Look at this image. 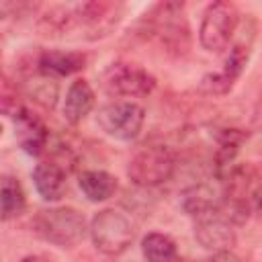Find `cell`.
Segmentation results:
<instances>
[{
    "mask_svg": "<svg viewBox=\"0 0 262 262\" xmlns=\"http://www.w3.org/2000/svg\"><path fill=\"white\" fill-rule=\"evenodd\" d=\"M33 229L45 242L59 246V248H70V246H76L84 237L86 219L80 211L72 207L41 209L33 217Z\"/></svg>",
    "mask_w": 262,
    "mask_h": 262,
    "instance_id": "6da1fadb",
    "label": "cell"
},
{
    "mask_svg": "<svg viewBox=\"0 0 262 262\" xmlns=\"http://www.w3.org/2000/svg\"><path fill=\"white\" fill-rule=\"evenodd\" d=\"M156 37L160 45L168 53L180 55L190 45V33L188 25L182 16V4L178 2H164L154 6V10L147 16L145 37Z\"/></svg>",
    "mask_w": 262,
    "mask_h": 262,
    "instance_id": "7a4b0ae2",
    "label": "cell"
},
{
    "mask_svg": "<svg viewBox=\"0 0 262 262\" xmlns=\"http://www.w3.org/2000/svg\"><path fill=\"white\" fill-rule=\"evenodd\" d=\"M90 237L98 252L106 256H119L131 246L135 231L123 213L115 209H102L90 221Z\"/></svg>",
    "mask_w": 262,
    "mask_h": 262,
    "instance_id": "3957f363",
    "label": "cell"
},
{
    "mask_svg": "<svg viewBox=\"0 0 262 262\" xmlns=\"http://www.w3.org/2000/svg\"><path fill=\"white\" fill-rule=\"evenodd\" d=\"M176 170V158L166 145H147L139 149L127 166V176L133 184L149 188L172 178Z\"/></svg>",
    "mask_w": 262,
    "mask_h": 262,
    "instance_id": "277c9868",
    "label": "cell"
},
{
    "mask_svg": "<svg viewBox=\"0 0 262 262\" xmlns=\"http://www.w3.org/2000/svg\"><path fill=\"white\" fill-rule=\"evenodd\" d=\"M237 23H239V12H237L235 4H231V2L209 4L203 14L201 29H199L201 45L211 53L225 51L235 35Z\"/></svg>",
    "mask_w": 262,
    "mask_h": 262,
    "instance_id": "5b68a950",
    "label": "cell"
},
{
    "mask_svg": "<svg viewBox=\"0 0 262 262\" xmlns=\"http://www.w3.org/2000/svg\"><path fill=\"white\" fill-rule=\"evenodd\" d=\"M145 121V111L137 102H113L98 111V127L121 141H131L139 135Z\"/></svg>",
    "mask_w": 262,
    "mask_h": 262,
    "instance_id": "8992f818",
    "label": "cell"
},
{
    "mask_svg": "<svg viewBox=\"0 0 262 262\" xmlns=\"http://www.w3.org/2000/svg\"><path fill=\"white\" fill-rule=\"evenodd\" d=\"M74 29H84L88 39H98L108 35L123 14V4L119 2H82L70 6Z\"/></svg>",
    "mask_w": 262,
    "mask_h": 262,
    "instance_id": "52a82bcc",
    "label": "cell"
},
{
    "mask_svg": "<svg viewBox=\"0 0 262 262\" xmlns=\"http://www.w3.org/2000/svg\"><path fill=\"white\" fill-rule=\"evenodd\" d=\"M102 88L111 96H147L156 88V78L135 63H113L102 74Z\"/></svg>",
    "mask_w": 262,
    "mask_h": 262,
    "instance_id": "ba28073f",
    "label": "cell"
},
{
    "mask_svg": "<svg viewBox=\"0 0 262 262\" xmlns=\"http://www.w3.org/2000/svg\"><path fill=\"white\" fill-rule=\"evenodd\" d=\"M194 237L205 250H211L213 254L227 252L235 244V231L219 211L194 219Z\"/></svg>",
    "mask_w": 262,
    "mask_h": 262,
    "instance_id": "9c48e42d",
    "label": "cell"
},
{
    "mask_svg": "<svg viewBox=\"0 0 262 262\" xmlns=\"http://www.w3.org/2000/svg\"><path fill=\"white\" fill-rule=\"evenodd\" d=\"M248 55H250V49L244 47V45H233L231 51H229V57L225 59L223 68L215 74H207L203 76L201 80V90L207 92V94H227L233 84L237 82V78L242 76L246 63H248Z\"/></svg>",
    "mask_w": 262,
    "mask_h": 262,
    "instance_id": "30bf717a",
    "label": "cell"
},
{
    "mask_svg": "<svg viewBox=\"0 0 262 262\" xmlns=\"http://www.w3.org/2000/svg\"><path fill=\"white\" fill-rule=\"evenodd\" d=\"M12 119H14L18 145L29 156H39L47 147V139H49V129L45 127V123L23 106L12 115Z\"/></svg>",
    "mask_w": 262,
    "mask_h": 262,
    "instance_id": "8fae6325",
    "label": "cell"
},
{
    "mask_svg": "<svg viewBox=\"0 0 262 262\" xmlns=\"http://www.w3.org/2000/svg\"><path fill=\"white\" fill-rule=\"evenodd\" d=\"M86 68V55L80 51L49 49L37 57V70L43 76H70Z\"/></svg>",
    "mask_w": 262,
    "mask_h": 262,
    "instance_id": "7c38bea8",
    "label": "cell"
},
{
    "mask_svg": "<svg viewBox=\"0 0 262 262\" xmlns=\"http://www.w3.org/2000/svg\"><path fill=\"white\" fill-rule=\"evenodd\" d=\"M33 182L43 201H59L66 194V170L57 162H41L33 170Z\"/></svg>",
    "mask_w": 262,
    "mask_h": 262,
    "instance_id": "4fadbf2b",
    "label": "cell"
},
{
    "mask_svg": "<svg viewBox=\"0 0 262 262\" xmlns=\"http://www.w3.org/2000/svg\"><path fill=\"white\" fill-rule=\"evenodd\" d=\"M94 106V90L86 80H74L66 92L63 119L70 125H78Z\"/></svg>",
    "mask_w": 262,
    "mask_h": 262,
    "instance_id": "5bb4252c",
    "label": "cell"
},
{
    "mask_svg": "<svg viewBox=\"0 0 262 262\" xmlns=\"http://www.w3.org/2000/svg\"><path fill=\"white\" fill-rule=\"evenodd\" d=\"M82 192L86 194L88 201L92 203H100V201H106L115 194L117 190V178L104 170H86L80 174V180H78Z\"/></svg>",
    "mask_w": 262,
    "mask_h": 262,
    "instance_id": "9a60e30c",
    "label": "cell"
},
{
    "mask_svg": "<svg viewBox=\"0 0 262 262\" xmlns=\"http://www.w3.org/2000/svg\"><path fill=\"white\" fill-rule=\"evenodd\" d=\"M219 205H221V196H217L215 190L209 188L207 184H196L182 192V209L194 219L219 211Z\"/></svg>",
    "mask_w": 262,
    "mask_h": 262,
    "instance_id": "2e32d148",
    "label": "cell"
},
{
    "mask_svg": "<svg viewBox=\"0 0 262 262\" xmlns=\"http://www.w3.org/2000/svg\"><path fill=\"white\" fill-rule=\"evenodd\" d=\"M141 254L147 262H178L174 239L158 231H151L141 239Z\"/></svg>",
    "mask_w": 262,
    "mask_h": 262,
    "instance_id": "e0dca14e",
    "label": "cell"
},
{
    "mask_svg": "<svg viewBox=\"0 0 262 262\" xmlns=\"http://www.w3.org/2000/svg\"><path fill=\"white\" fill-rule=\"evenodd\" d=\"M0 203H2V219L8 221L16 215H20L27 207V196H25V190L20 186V182L14 178V176H2V196H0Z\"/></svg>",
    "mask_w": 262,
    "mask_h": 262,
    "instance_id": "ac0fdd59",
    "label": "cell"
},
{
    "mask_svg": "<svg viewBox=\"0 0 262 262\" xmlns=\"http://www.w3.org/2000/svg\"><path fill=\"white\" fill-rule=\"evenodd\" d=\"M33 98L37 102H41L45 108H53L55 100H57V86L51 80H37L33 82Z\"/></svg>",
    "mask_w": 262,
    "mask_h": 262,
    "instance_id": "d6986e66",
    "label": "cell"
},
{
    "mask_svg": "<svg viewBox=\"0 0 262 262\" xmlns=\"http://www.w3.org/2000/svg\"><path fill=\"white\" fill-rule=\"evenodd\" d=\"M209 262H244V260L237 258L235 254H231V250H227V252H217V254H213V258H211Z\"/></svg>",
    "mask_w": 262,
    "mask_h": 262,
    "instance_id": "ffe728a7",
    "label": "cell"
},
{
    "mask_svg": "<svg viewBox=\"0 0 262 262\" xmlns=\"http://www.w3.org/2000/svg\"><path fill=\"white\" fill-rule=\"evenodd\" d=\"M20 262H53V260L47 256H41V254H31V256H25Z\"/></svg>",
    "mask_w": 262,
    "mask_h": 262,
    "instance_id": "44dd1931",
    "label": "cell"
},
{
    "mask_svg": "<svg viewBox=\"0 0 262 262\" xmlns=\"http://www.w3.org/2000/svg\"><path fill=\"white\" fill-rule=\"evenodd\" d=\"M178 262H192V260H178Z\"/></svg>",
    "mask_w": 262,
    "mask_h": 262,
    "instance_id": "7402d4cb",
    "label": "cell"
}]
</instances>
